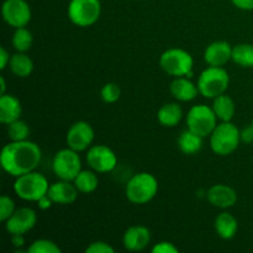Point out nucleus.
Wrapping results in <instances>:
<instances>
[{
	"label": "nucleus",
	"instance_id": "obj_13",
	"mask_svg": "<svg viewBox=\"0 0 253 253\" xmlns=\"http://www.w3.org/2000/svg\"><path fill=\"white\" fill-rule=\"evenodd\" d=\"M37 214L31 208H20L5 221V229L10 235H25L35 227Z\"/></svg>",
	"mask_w": 253,
	"mask_h": 253
},
{
	"label": "nucleus",
	"instance_id": "obj_14",
	"mask_svg": "<svg viewBox=\"0 0 253 253\" xmlns=\"http://www.w3.org/2000/svg\"><path fill=\"white\" fill-rule=\"evenodd\" d=\"M151 242V231L143 225L128 227L123 237V244L127 251H143Z\"/></svg>",
	"mask_w": 253,
	"mask_h": 253
},
{
	"label": "nucleus",
	"instance_id": "obj_38",
	"mask_svg": "<svg viewBox=\"0 0 253 253\" xmlns=\"http://www.w3.org/2000/svg\"><path fill=\"white\" fill-rule=\"evenodd\" d=\"M11 242L14 245V247L20 249V247H22L25 245L24 235H11Z\"/></svg>",
	"mask_w": 253,
	"mask_h": 253
},
{
	"label": "nucleus",
	"instance_id": "obj_28",
	"mask_svg": "<svg viewBox=\"0 0 253 253\" xmlns=\"http://www.w3.org/2000/svg\"><path fill=\"white\" fill-rule=\"evenodd\" d=\"M29 125L20 119L7 125V136L11 141H26L29 138Z\"/></svg>",
	"mask_w": 253,
	"mask_h": 253
},
{
	"label": "nucleus",
	"instance_id": "obj_32",
	"mask_svg": "<svg viewBox=\"0 0 253 253\" xmlns=\"http://www.w3.org/2000/svg\"><path fill=\"white\" fill-rule=\"evenodd\" d=\"M86 253H114L115 250L104 241H95L85 249Z\"/></svg>",
	"mask_w": 253,
	"mask_h": 253
},
{
	"label": "nucleus",
	"instance_id": "obj_11",
	"mask_svg": "<svg viewBox=\"0 0 253 253\" xmlns=\"http://www.w3.org/2000/svg\"><path fill=\"white\" fill-rule=\"evenodd\" d=\"M86 162L89 167L96 173H109L118 165V157L111 148L105 145L91 146L86 153Z\"/></svg>",
	"mask_w": 253,
	"mask_h": 253
},
{
	"label": "nucleus",
	"instance_id": "obj_40",
	"mask_svg": "<svg viewBox=\"0 0 253 253\" xmlns=\"http://www.w3.org/2000/svg\"><path fill=\"white\" fill-rule=\"evenodd\" d=\"M252 126H253V120H252Z\"/></svg>",
	"mask_w": 253,
	"mask_h": 253
},
{
	"label": "nucleus",
	"instance_id": "obj_15",
	"mask_svg": "<svg viewBox=\"0 0 253 253\" xmlns=\"http://www.w3.org/2000/svg\"><path fill=\"white\" fill-rule=\"evenodd\" d=\"M207 198L212 207L219 209H229L236 204L237 193L230 185L215 184L208 190Z\"/></svg>",
	"mask_w": 253,
	"mask_h": 253
},
{
	"label": "nucleus",
	"instance_id": "obj_12",
	"mask_svg": "<svg viewBox=\"0 0 253 253\" xmlns=\"http://www.w3.org/2000/svg\"><path fill=\"white\" fill-rule=\"evenodd\" d=\"M94 141V130L86 121H77L69 127L66 135V142L69 148L82 152L91 147Z\"/></svg>",
	"mask_w": 253,
	"mask_h": 253
},
{
	"label": "nucleus",
	"instance_id": "obj_18",
	"mask_svg": "<svg viewBox=\"0 0 253 253\" xmlns=\"http://www.w3.org/2000/svg\"><path fill=\"white\" fill-rule=\"evenodd\" d=\"M22 113V106L19 99L10 94L0 96V123L4 125L19 120Z\"/></svg>",
	"mask_w": 253,
	"mask_h": 253
},
{
	"label": "nucleus",
	"instance_id": "obj_3",
	"mask_svg": "<svg viewBox=\"0 0 253 253\" xmlns=\"http://www.w3.org/2000/svg\"><path fill=\"white\" fill-rule=\"evenodd\" d=\"M241 131L231 121H222L210 135V147L215 155L229 156L234 153L241 142Z\"/></svg>",
	"mask_w": 253,
	"mask_h": 253
},
{
	"label": "nucleus",
	"instance_id": "obj_30",
	"mask_svg": "<svg viewBox=\"0 0 253 253\" xmlns=\"http://www.w3.org/2000/svg\"><path fill=\"white\" fill-rule=\"evenodd\" d=\"M100 95L101 99H103L105 103H116L121 96V89L116 83H106L105 85L101 88Z\"/></svg>",
	"mask_w": 253,
	"mask_h": 253
},
{
	"label": "nucleus",
	"instance_id": "obj_35",
	"mask_svg": "<svg viewBox=\"0 0 253 253\" xmlns=\"http://www.w3.org/2000/svg\"><path fill=\"white\" fill-rule=\"evenodd\" d=\"M240 135H241V142L252 143L253 142V126H252V124H251V126H247V127H245L244 130H241Z\"/></svg>",
	"mask_w": 253,
	"mask_h": 253
},
{
	"label": "nucleus",
	"instance_id": "obj_4",
	"mask_svg": "<svg viewBox=\"0 0 253 253\" xmlns=\"http://www.w3.org/2000/svg\"><path fill=\"white\" fill-rule=\"evenodd\" d=\"M49 184L47 178L39 172L25 173L16 177L14 192L20 199L26 202H39L42 197L48 194Z\"/></svg>",
	"mask_w": 253,
	"mask_h": 253
},
{
	"label": "nucleus",
	"instance_id": "obj_22",
	"mask_svg": "<svg viewBox=\"0 0 253 253\" xmlns=\"http://www.w3.org/2000/svg\"><path fill=\"white\" fill-rule=\"evenodd\" d=\"M203 140L204 137L187 128L180 133L179 138H178V147L184 155H195L202 150Z\"/></svg>",
	"mask_w": 253,
	"mask_h": 253
},
{
	"label": "nucleus",
	"instance_id": "obj_33",
	"mask_svg": "<svg viewBox=\"0 0 253 253\" xmlns=\"http://www.w3.org/2000/svg\"><path fill=\"white\" fill-rule=\"evenodd\" d=\"M151 251H152V253H178L179 250H178V247H175L172 242L162 241L156 244Z\"/></svg>",
	"mask_w": 253,
	"mask_h": 253
},
{
	"label": "nucleus",
	"instance_id": "obj_5",
	"mask_svg": "<svg viewBox=\"0 0 253 253\" xmlns=\"http://www.w3.org/2000/svg\"><path fill=\"white\" fill-rule=\"evenodd\" d=\"M230 84V76L224 67H211L200 73L198 78V89L199 94L204 98L214 99L225 94Z\"/></svg>",
	"mask_w": 253,
	"mask_h": 253
},
{
	"label": "nucleus",
	"instance_id": "obj_6",
	"mask_svg": "<svg viewBox=\"0 0 253 253\" xmlns=\"http://www.w3.org/2000/svg\"><path fill=\"white\" fill-rule=\"evenodd\" d=\"M160 66L168 76L192 77L194 59L192 54L182 48H169L160 57Z\"/></svg>",
	"mask_w": 253,
	"mask_h": 253
},
{
	"label": "nucleus",
	"instance_id": "obj_8",
	"mask_svg": "<svg viewBox=\"0 0 253 253\" xmlns=\"http://www.w3.org/2000/svg\"><path fill=\"white\" fill-rule=\"evenodd\" d=\"M52 169L61 180L73 182L82 170V161L78 152L72 148H63L54 155Z\"/></svg>",
	"mask_w": 253,
	"mask_h": 253
},
{
	"label": "nucleus",
	"instance_id": "obj_7",
	"mask_svg": "<svg viewBox=\"0 0 253 253\" xmlns=\"http://www.w3.org/2000/svg\"><path fill=\"white\" fill-rule=\"evenodd\" d=\"M67 14L76 26L89 27L100 17L101 2L100 0H71Z\"/></svg>",
	"mask_w": 253,
	"mask_h": 253
},
{
	"label": "nucleus",
	"instance_id": "obj_20",
	"mask_svg": "<svg viewBox=\"0 0 253 253\" xmlns=\"http://www.w3.org/2000/svg\"><path fill=\"white\" fill-rule=\"evenodd\" d=\"M215 231L222 240H231L236 236L239 230V221L230 212H221L215 219Z\"/></svg>",
	"mask_w": 253,
	"mask_h": 253
},
{
	"label": "nucleus",
	"instance_id": "obj_39",
	"mask_svg": "<svg viewBox=\"0 0 253 253\" xmlns=\"http://www.w3.org/2000/svg\"><path fill=\"white\" fill-rule=\"evenodd\" d=\"M0 85H1V95H4L5 90H6V82H5L4 77H0Z\"/></svg>",
	"mask_w": 253,
	"mask_h": 253
},
{
	"label": "nucleus",
	"instance_id": "obj_24",
	"mask_svg": "<svg viewBox=\"0 0 253 253\" xmlns=\"http://www.w3.org/2000/svg\"><path fill=\"white\" fill-rule=\"evenodd\" d=\"M212 110L216 114L219 120L231 121L234 119L236 106H235V101L232 100L231 96L226 95V94H221V95L214 98Z\"/></svg>",
	"mask_w": 253,
	"mask_h": 253
},
{
	"label": "nucleus",
	"instance_id": "obj_16",
	"mask_svg": "<svg viewBox=\"0 0 253 253\" xmlns=\"http://www.w3.org/2000/svg\"><path fill=\"white\" fill-rule=\"evenodd\" d=\"M232 57V46L226 41L211 42L204 51L208 66L224 67Z\"/></svg>",
	"mask_w": 253,
	"mask_h": 253
},
{
	"label": "nucleus",
	"instance_id": "obj_31",
	"mask_svg": "<svg viewBox=\"0 0 253 253\" xmlns=\"http://www.w3.org/2000/svg\"><path fill=\"white\" fill-rule=\"evenodd\" d=\"M15 203L7 195L0 198V221L5 222L15 212Z\"/></svg>",
	"mask_w": 253,
	"mask_h": 253
},
{
	"label": "nucleus",
	"instance_id": "obj_1",
	"mask_svg": "<svg viewBox=\"0 0 253 253\" xmlns=\"http://www.w3.org/2000/svg\"><path fill=\"white\" fill-rule=\"evenodd\" d=\"M41 158V148L37 143L29 140L11 141L2 147L0 162L7 174L16 178L36 169Z\"/></svg>",
	"mask_w": 253,
	"mask_h": 253
},
{
	"label": "nucleus",
	"instance_id": "obj_21",
	"mask_svg": "<svg viewBox=\"0 0 253 253\" xmlns=\"http://www.w3.org/2000/svg\"><path fill=\"white\" fill-rule=\"evenodd\" d=\"M183 118V110L177 103L165 104L160 108L157 113V119L160 124L165 127H174L180 123Z\"/></svg>",
	"mask_w": 253,
	"mask_h": 253
},
{
	"label": "nucleus",
	"instance_id": "obj_27",
	"mask_svg": "<svg viewBox=\"0 0 253 253\" xmlns=\"http://www.w3.org/2000/svg\"><path fill=\"white\" fill-rule=\"evenodd\" d=\"M32 43H34V36L30 30H27L26 27L15 29L14 35H12V46L17 52L26 53L31 49Z\"/></svg>",
	"mask_w": 253,
	"mask_h": 253
},
{
	"label": "nucleus",
	"instance_id": "obj_36",
	"mask_svg": "<svg viewBox=\"0 0 253 253\" xmlns=\"http://www.w3.org/2000/svg\"><path fill=\"white\" fill-rule=\"evenodd\" d=\"M10 54L9 52L5 49V47H0V69H5L6 66H9V62H10Z\"/></svg>",
	"mask_w": 253,
	"mask_h": 253
},
{
	"label": "nucleus",
	"instance_id": "obj_9",
	"mask_svg": "<svg viewBox=\"0 0 253 253\" xmlns=\"http://www.w3.org/2000/svg\"><path fill=\"white\" fill-rule=\"evenodd\" d=\"M217 125V116L212 108L204 104L194 105L187 115V126L193 132L198 133L202 137L211 135Z\"/></svg>",
	"mask_w": 253,
	"mask_h": 253
},
{
	"label": "nucleus",
	"instance_id": "obj_37",
	"mask_svg": "<svg viewBox=\"0 0 253 253\" xmlns=\"http://www.w3.org/2000/svg\"><path fill=\"white\" fill-rule=\"evenodd\" d=\"M52 204H53V202H52L51 198L48 197V194L44 195V197H42L41 199L37 202V205H39V208L41 210H47L49 209V208L52 207Z\"/></svg>",
	"mask_w": 253,
	"mask_h": 253
},
{
	"label": "nucleus",
	"instance_id": "obj_25",
	"mask_svg": "<svg viewBox=\"0 0 253 253\" xmlns=\"http://www.w3.org/2000/svg\"><path fill=\"white\" fill-rule=\"evenodd\" d=\"M74 185L79 193H84V194H90V193L95 192L96 188L99 187V178L96 175L95 170H81L76 179L73 180Z\"/></svg>",
	"mask_w": 253,
	"mask_h": 253
},
{
	"label": "nucleus",
	"instance_id": "obj_34",
	"mask_svg": "<svg viewBox=\"0 0 253 253\" xmlns=\"http://www.w3.org/2000/svg\"><path fill=\"white\" fill-rule=\"evenodd\" d=\"M232 5L240 10H253V0H231Z\"/></svg>",
	"mask_w": 253,
	"mask_h": 253
},
{
	"label": "nucleus",
	"instance_id": "obj_23",
	"mask_svg": "<svg viewBox=\"0 0 253 253\" xmlns=\"http://www.w3.org/2000/svg\"><path fill=\"white\" fill-rule=\"evenodd\" d=\"M9 67L12 73L19 78H27L34 71V62L24 52H17L10 58Z\"/></svg>",
	"mask_w": 253,
	"mask_h": 253
},
{
	"label": "nucleus",
	"instance_id": "obj_19",
	"mask_svg": "<svg viewBox=\"0 0 253 253\" xmlns=\"http://www.w3.org/2000/svg\"><path fill=\"white\" fill-rule=\"evenodd\" d=\"M170 94L177 99L178 101H192L197 98L199 89L188 77H177L170 83L169 86Z\"/></svg>",
	"mask_w": 253,
	"mask_h": 253
},
{
	"label": "nucleus",
	"instance_id": "obj_10",
	"mask_svg": "<svg viewBox=\"0 0 253 253\" xmlns=\"http://www.w3.org/2000/svg\"><path fill=\"white\" fill-rule=\"evenodd\" d=\"M1 12L4 21L14 29L26 27L32 17L31 7L25 0H5Z\"/></svg>",
	"mask_w": 253,
	"mask_h": 253
},
{
	"label": "nucleus",
	"instance_id": "obj_17",
	"mask_svg": "<svg viewBox=\"0 0 253 253\" xmlns=\"http://www.w3.org/2000/svg\"><path fill=\"white\" fill-rule=\"evenodd\" d=\"M79 190L74 185L73 182L61 180L49 185L48 197L51 198L54 204L71 205L78 198Z\"/></svg>",
	"mask_w": 253,
	"mask_h": 253
},
{
	"label": "nucleus",
	"instance_id": "obj_26",
	"mask_svg": "<svg viewBox=\"0 0 253 253\" xmlns=\"http://www.w3.org/2000/svg\"><path fill=\"white\" fill-rule=\"evenodd\" d=\"M232 61L244 68H253V44L239 43L232 47Z\"/></svg>",
	"mask_w": 253,
	"mask_h": 253
},
{
	"label": "nucleus",
	"instance_id": "obj_2",
	"mask_svg": "<svg viewBox=\"0 0 253 253\" xmlns=\"http://www.w3.org/2000/svg\"><path fill=\"white\" fill-rule=\"evenodd\" d=\"M158 193V180L153 174L140 172L132 175L125 188V194L128 202L136 205L150 203Z\"/></svg>",
	"mask_w": 253,
	"mask_h": 253
},
{
	"label": "nucleus",
	"instance_id": "obj_29",
	"mask_svg": "<svg viewBox=\"0 0 253 253\" xmlns=\"http://www.w3.org/2000/svg\"><path fill=\"white\" fill-rule=\"evenodd\" d=\"M26 251L29 253H61V249L53 241L40 239L32 242Z\"/></svg>",
	"mask_w": 253,
	"mask_h": 253
}]
</instances>
